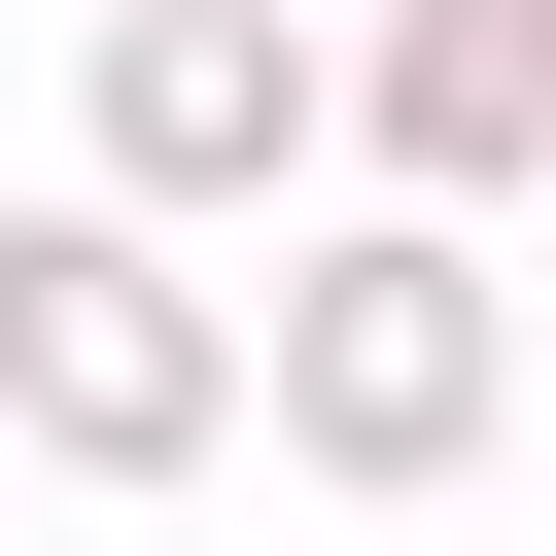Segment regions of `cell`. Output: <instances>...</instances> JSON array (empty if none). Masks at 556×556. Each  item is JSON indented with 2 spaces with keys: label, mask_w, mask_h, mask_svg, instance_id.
<instances>
[{
  "label": "cell",
  "mask_w": 556,
  "mask_h": 556,
  "mask_svg": "<svg viewBox=\"0 0 556 556\" xmlns=\"http://www.w3.org/2000/svg\"><path fill=\"white\" fill-rule=\"evenodd\" d=\"M243 417H278V486H348V521H452L486 452H521V278H486V208H417V174H278V313H243Z\"/></svg>",
  "instance_id": "cell-1"
},
{
  "label": "cell",
  "mask_w": 556,
  "mask_h": 556,
  "mask_svg": "<svg viewBox=\"0 0 556 556\" xmlns=\"http://www.w3.org/2000/svg\"><path fill=\"white\" fill-rule=\"evenodd\" d=\"M243 452V278L174 208H0V486H208Z\"/></svg>",
  "instance_id": "cell-2"
},
{
  "label": "cell",
  "mask_w": 556,
  "mask_h": 556,
  "mask_svg": "<svg viewBox=\"0 0 556 556\" xmlns=\"http://www.w3.org/2000/svg\"><path fill=\"white\" fill-rule=\"evenodd\" d=\"M70 174L174 208V243L278 208V174H313V0H104V35H70Z\"/></svg>",
  "instance_id": "cell-3"
},
{
  "label": "cell",
  "mask_w": 556,
  "mask_h": 556,
  "mask_svg": "<svg viewBox=\"0 0 556 556\" xmlns=\"http://www.w3.org/2000/svg\"><path fill=\"white\" fill-rule=\"evenodd\" d=\"M313 174L521 208V174H556V0H348V35H313Z\"/></svg>",
  "instance_id": "cell-4"
}]
</instances>
